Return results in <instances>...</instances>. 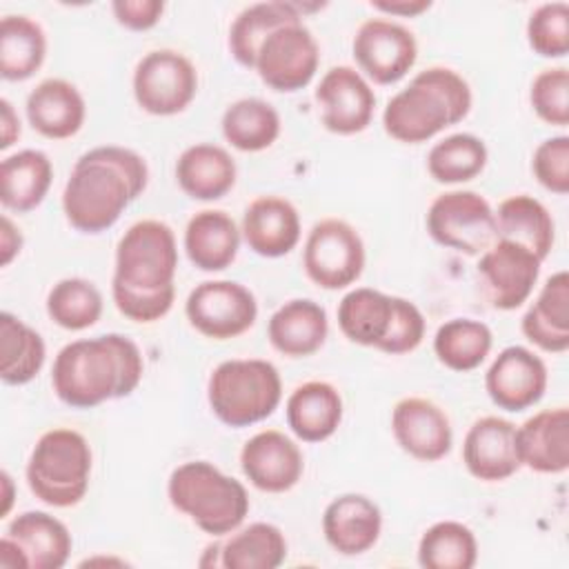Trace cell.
Returning a JSON list of instances; mask_svg holds the SVG:
<instances>
[{"label":"cell","mask_w":569,"mask_h":569,"mask_svg":"<svg viewBox=\"0 0 569 569\" xmlns=\"http://www.w3.org/2000/svg\"><path fill=\"white\" fill-rule=\"evenodd\" d=\"M178 249L169 224L140 220L116 247L111 296L122 316L133 322L160 320L173 305Z\"/></svg>","instance_id":"obj_1"},{"label":"cell","mask_w":569,"mask_h":569,"mask_svg":"<svg viewBox=\"0 0 569 569\" xmlns=\"http://www.w3.org/2000/svg\"><path fill=\"white\" fill-rule=\"evenodd\" d=\"M147 180L149 169L140 153L113 144L89 149L76 160L64 184V216L82 233L107 231L144 191Z\"/></svg>","instance_id":"obj_2"},{"label":"cell","mask_w":569,"mask_h":569,"mask_svg":"<svg viewBox=\"0 0 569 569\" xmlns=\"http://www.w3.org/2000/svg\"><path fill=\"white\" fill-rule=\"evenodd\" d=\"M144 371L138 345L120 333L64 345L51 369L56 396L76 409H91L111 398L129 396Z\"/></svg>","instance_id":"obj_3"},{"label":"cell","mask_w":569,"mask_h":569,"mask_svg":"<svg viewBox=\"0 0 569 569\" xmlns=\"http://www.w3.org/2000/svg\"><path fill=\"white\" fill-rule=\"evenodd\" d=\"M469 109L467 80L449 67H429L387 102L382 124L391 138L416 144L460 122Z\"/></svg>","instance_id":"obj_4"},{"label":"cell","mask_w":569,"mask_h":569,"mask_svg":"<svg viewBox=\"0 0 569 569\" xmlns=\"http://www.w3.org/2000/svg\"><path fill=\"white\" fill-rule=\"evenodd\" d=\"M167 493L178 511L211 536L236 531L249 513V496L242 482L207 460L176 467L169 476Z\"/></svg>","instance_id":"obj_5"},{"label":"cell","mask_w":569,"mask_h":569,"mask_svg":"<svg viewBox=\"0 0 569 569\" xmlns=\"http://www.w3.org/2000/svg\"><path fill=\"white\" fill-rule=\"evenodd\" d=\"M207 398L224 425L247 427L276 411L282 398V380L269 360L233 358L211 371Z\"/></svg>","instance_id":"obj_6"},{"label":"cell","mask_w":569,"mask_h":569,"mask_svg":"<svg viewBox=\"0 0 569 569\" xmlns=\"http://www.w3.org/2000/svg\"><path fill=\"white\" fill-rule=\"evenodd\" d=\"M91 476V447L73 429H51L42 433L27 462L29 489L44 505L73 507L87 489Z\"/></svg>","instance_id":"obj_7"},{"label":"cell","mask_w":569,"mask_h":569,"mask_svg":"<svg viewBox=\"0 0 569 569\" xmlns=\"http://www.w3.org/2000/svg\"><path fill=\"white\" fill-rule=\"evenodd\" d=\"M429 236L453 251L476 256L496 242V216L476 191H447L427 211Z\"/></svg>","instance_id":"obj_8"},{"label":"cell","mask_w":569,"mask_h":569,"mask_svg":"<svg viewBox=\"0 0 569 569\" xmlns=\"http://www.w3.org/2000/svg\"><path fill=\"white\" fill-rule=\"evenodd\" d=\"M302 264L307 276L322 289H345L356 282L365 267L360 233L345 220L325 218L307 236Z\"/></svg>","instance_id":"obj_9"},{"label":"cell","mask_w":569,"mask_h":569,"mask_svg":"<svg viewBox=\"0 0 569 569\" xmlns=\"http://www.w3.org/2000/svg\"><path fill=\"white\" fill-rule=\"evenodd\" d=\"M198 91L193 62L173 49L149 51L133 71L136 102L153 116H173L189 107Z\"/></svg>","instance_id":"obj_10"},{"label":"cell","mask_w":569,"mask_h":569,"mask_svg":"<svg viewBox=\"0 0 569 569\" xmlns=\"http://www.w3.org/2000/svg\"><path fill=\"white\" fill-rule=\"evenodd\" d=\"M320 49L302 22H289L271 31L258 47L253 69L276 91H298L318 71Z\"/></svg>","instance_id":"obj_11"},{"label":"cell","mask_w":569,"mask_h":569,"mask_svg":"<svg viewBox=\"0 0 569 569\" xmlns=\"http://www.w3.org/2000/svg\"><path fill=\"white\" fill-rule=\"evenodd\" d=\"M184 313L196 331L213 340H227L251 329L258 316L253 293L236 280L200 282L187 298Z\"/></svg>","instance_id":"obj_12"},{"label":"cell","mask_w":569,"mask_h":569,"mask_svg":"<svg viewBox=\"0 0 569 569\" xmlns=\"http://www.w3.org/2000/svg\"><path fill=\"white\" fill-rule=\"evenodd\" d=\"M353 58L373 82L391 84L416 64L418 44L405 24L371 18L353 36Z\"/></svg>","instance_id":"obj_13"},{"label":"cell","mask_w":569,"mask_h":569,"mask_svg":"<svg viewBox=\"0 0 569 569\" xmlns=\"http://www.w3.org/2000/svg\"><path fill=\"white\" fill-rule=\"evenodd\" d=\"M540 262L529 249L496 238V242L482 251L478 273L487 298L496 309H518L533 291L540 276Z\"/></svg>","instance_id":"obj_14"},{"label":"cell","mask_w":569,"mask_h":569,"mask_svg":"<svg viewBox=\"0 0 569 569\" xmlns=\"http://www.w3.org/2000/svg\"><path fill=\"white\" fill-rule=\"evenodd\" d=\"M316 102L320 107V120L325 129L351 136L369 127L376 96L369 82L347 64L331 67L318 89H316Z\"/></svg>","instance_id":"obj_15"},{"label":"cell","mask_w":569,"mask_h":569,"mask_svg":"<svg viewBox=\"0 0 569 569\" xmlns=\"http://www.w3.org/2000/svg\"><path fill=\"white\" fill-rule=\"evenodd\" d=\"M485 387L493 405L505 411H522L536 405L547 389V367L527 347L502 349L485 376Z\"/></svg>","instance_id":"obj_16"},{"label":"cell","mask_w":569,"mask_h":569,"mask_svg":"<svg viewBox=\"0 0 569 569\" xmlns=\"http://www.w3.org/2000/svg\"><path fill=\"white\" fill-rule=\"evenodd\" d=\"M240 467L256 489L282 493L298 485L305 471V458L289 436L278 429H264L244 442Z\"/></svg>","instance_id":"obj_17"},{"label":"cell","mask_w":569,"mask_h":569,"mask_svg":"<svg viewBox=\"0 0 569 569\" xmlns=\"http://www.w3.org/2000/svg\"><path fill=\"white\" fill-rule=\"evenodd\" d=\"M396 442L413 458L433 462L451 451L453 433L447 413L427 398H402L391 413Z\"/></svg>","instance_id":"obj_18"},{"label":"cell","mask_w":569,"mask_h":569,"mask_svg":"<svg viewBox=\"0 0 569 569\" xmlns=\"http://www.w3.org/2000/svg\"><path fill=\"white\" fill-rule=\"evenodd\" d=\"M462 460L469 473L478 480H507L520 469L516 425L498 416H485L476 420L465 436Z\"/></svg>","instance_id":"obj_19"},{"label":"cell","mask_w":569,"mask_h":569,"mask_svg":"<svg viewBox=\"0 0 569 569\" xmlns=\"http://www.w3.org/2000/svg\"><path fill=\"white\" fill-rule=\"evenodd\" d=\"M520 465L538 473H562L569 467V411L542 409L516 427Z\"/></svg>","instance_id":"obj_20"},{"label":"cell","mask_w":569,"mask_h":569,"mask_svg":"<svg viewBox=\"0 0 569 569\" xmlns=\"http://www.w3.org/2000/svg\"><path fill=\"white\" fill-rule=\"evenodd\" d=\"M382 513L373 500L362 493H342L333 498L322 513L327 542L342 556L369 551L380 536Z\"/></svg>","instance_id":"obj_21"},{"label":"cell","mask_w":569,"mask_h":569,"mask_svg":"<svg viewBox=\"0 0 569 569\" xmlns=\"http://www.w3.org/2000/svg\"><path fill=\"white\" fill-rule=\"evenodd\" d=\"M242 236L253 253L280 258L300 240V216L289 200L260 196L244 209Z\"/></svg>","instance_id":"obj_22"},{"label":"cell","mask_w":569,"mask_h":569,"mask_svg":"<svg viewBox=\"0 0 569 569\" xmlns=\"http://www.w3.org/2000/svg\"><path fill=\"white\" fill-rule=\"evenodd\" d=\"M84 113V98L62 78H47L27 96V118L44 138H71L80 131Z\"/></svg>","instance_id":"obj_23"},{"label":"cell","mask_w":569,"mask_h":569,"mask_svg":"<svg viewBox=\"0 0 569 569\" xmlns=\"http://www.w3.org/2000/svg\"><path fill=\"white\" fill-rule=\"evenodd\" d=\"M267 331L273 349L289 358H305L325 345L327 311L309 298H296L273 311Z\"/></svg>","instance_id":"obj_24"},{"label":"cell","mask_w":569,"mask_h":569,"mask_svg":"<svg viewBox=\"0 0 569 569\" xmlns=\"http://www.w3.org/2000/svg\"><path fill=\"white\" fill-rule=\"evenodd\" d=\"M342 420V398L325 380L298 385L287 400V425L305 442H322Z\"/></svg>","instance_id":"obj_25"},{"label":"cell","mask_w":569,"mask_h":569,"mask_svg":"<svg viewBox=\"0 0 569 569\" xmlns=\"http://www.w3.org/2000/svg\"><path fill=\"white\" fill-rule=\"evenodd\" d=\"M238 247L240 231L229 213L220 209H202L189 218L184 229V249L198 269H227L236 260Z\"/></svg>","instance_id":"obj_26"},{"label":"cell","mask_w":569,"mask_h":569,"mask_svg":"<svg viewBox=\"0 0 569 569\" xmlns=\"http://www.w3.org/2000/svg\"><path fill=\"white\" fill-rule=\"evenodd\" d=\"M176 180L193 200H218L236 184V162L218 144H191L176 162Z\"/></svg>","instance_id":"obj_27"},{"label":"cell","mask_w":569,"mask_h":569,"mask_svg":"<svg viewBox=\"0 0 569 569\" xmlns=\"http://www.w3.org/2000/svg\"><path fill=\"white\" fill-rule=\"evenodd\" d=\"M522 333L545 351L569 349V273H553L522 316Z\"/></svg>","instance_id":"obj_28"},{"label":"cell","mask_w":569,"mask_h":569,"mask_svg":"<svg viewBox=\"0 0 569 569\" xmlns=\"http://www.w3.org/2000/svg\"><path fill=\"white\" fill-rule=\"evenodd\" d=\"M325 4H302V2H256L238 13L229 29L231 56L242 64L253 69L260 42L282 24L302 22V13Z\"/></svg>","instance_id":"obj_29"},{"label":"cell","mask_w":569,"mask_h":569,"mask_svg":"<svg viewBox=\"0 0 569 569\" xmlns=\"http://www.w3.org/2000/svg\"><path fill=\"white\" fill-rule=\"evenodd\" d=\"M496 236L529 249L538 260H545L553 247V218L547 207L533 196H509L498 204Z\"/></svg>","instance_id":"obj_30"},{"label":"cell","mask_w":569,"mask_h":569,"mask_svg":"<svg viewBox=\"0 0 569 569\" xmlns=\"http://www.w3.org/2000/svg\"><path fill=\"white\" fill-rule=\"evenodd\" d=\"M7 536H11L27 553L29 569H60L69 560L73 540L64 522L44 511H24L16 516Z\"/></svg>","instance_id":"obj_31"},{"label":"cell","mask_w":569,"mask_h":569,"mask_svg":"<svg viewBox=\"0 0 569 569\" xmlns=\"http://www.w3.org/2000/svg\"><path fill=\"white\" fill-rule=\"evenodd\" d=\"M53 178V167L47 153L38 149H22L7 156L0 164V202L4 209L24 213L36 209Z\"/></svg>","instance_id":"obj_32"},{"label":"cell","mask_w":569,"mask_h":569,"mask_svg":"<svg viewBox=\"0 0 569 569\" xmlns=\"http://www.w3.org/2000/svg\"><path fill=\"white\" fill-rule=\"evenodd\" d=\"M393 313V296L358 287L338 305L340 331L356 345L376 347L385 340Z\"/></svg>","instance_id":"obj_33"},{"label":"cell","mask_w":569,"mask_h":569,"mask_svg":"<svg viewBox=\"0 0 569 569\" xmlns=\"http://www.w3.org/2000/svg\"><path fill=\"white\" fill-rule=\"evenodd\" d=\"M42 336L9 311L0 313V378L4 385H27L44 365Z\"/></svg>","instance_id":"obj_34"},{"label":"cell","mask_w":569,"mask_h":569,"mask_svg":"<svg viewBox=\"0 0 569 569\" xmlns=\"http://www.w3.org/2000/svg\"><path fill=\"white\" fill-rule=\"evenodd\" d=\"M47 56L42 27L29 16H4L0 22V76L4 80L31 78Z\"/></svg>","instance_id":"obj_35"},{"label":"cell","mask_w":569,"mask_h":569,"mask_svg":"<svg viewBox=\"0 0 569 569\" xmlns=\"http://www.w3.org/2000/svg\"><path fill=\"white\" fill-rule=\"evenodd\" d=\"M222 136L240 151H262L280 136V116L267 100H236L222 113Z\"/></svg>","instance_id":"obj_36"},{"label":"cell","mask_w":569,"mask_h":569,"mask_svg":"<svg viewBox=\"0 0 569 569\" xmlns=\"http://www.w3.org/2000/svg\"><path fill=\"white\" fill-rule=\"evenodd\" d=\"M284 558V533L269 522H253L220 545V565L227 569H276Z\"/></svg>","instance_id":"obj_37"},{"label":"cell","mask_w":569,"mask_h":569,"mask_svg":"<svg viewBox=\"0 0 569 569\" xmlns=\"http://www.w3.org/2000/svg\"><path fill=\"white\" fill-rule=\"evenodd\" d=\"M491 329L471 318H453L438 327L433 338V351L438 360L453 371H471L491 351Z\"/></svg>","instance_id":"obj_38"},{"label":"cell","mask_w":569,"mask_h":569,"mask_svg":"<svg viewBox=\"0 0 569 569\" xmlns=\"http://www.w3.org/2000/svg\"><path fill=\"white\" fill-rule=\"evenodd\" d=\"M476 560V536L469 527L456 520L431 525L418 542V562L425 569H471Z\"/></svg>","instance_id":"obj_39"},{"label":"cell","mask_w":569,"mask_h":569,"mask_svg":"<svg viewBox=\"0 0 569 569\" xmlns=\"http://www.w3.org/2000/svg\"><path fill=\"white\" fill-rule=\"evenodd\" d=\"M487 164V147L473 133H453L436 142L427 156V169L436 182L453 184L476 178Z\"/></svg>","instance_id":"obj_40"},{"label":"cell","mask_w":569,"mask_h":569,"mask_svg":"<svg viewBox=\"0 0 569 569\" xmlns=\"http://www.w3.org/2000/svg\"><path fill=\"white\" fill-rule=\"evenodd\" d=\"M49 318L69 331H82L98 322L102 313V293L84 278H64L47 296Z\"/></svg>","instance_id":"obj_41"},{"label":"cell","mask_w":569,"mask_h":569,"mask_svg":"<svg viewBox=\"0 0 569 569\" xmlns=\"http://www.w3.org/2000/svg\"><path fill=\"white\" fill-rule=\"evenodd\" d=\"M529 47L545 58H562L569 51V4L545 2L536 7L527 22Z\"/></svg>","instance_id":"obj_42"},{"label":"cell","mask_w":569,"mask_h":569,"mask_svg":"<svg viewBox=\"0 0 569 569\" xmlns=\"http://www.w3.org/2000/svg\"><path fill=\"white\" fill-rule=\"evenodd\" d=\"M529 98L540 120L553 127L569 124V73L565 67L540 71L531 82Z\"/></svg>","instance_id":"obj_43"},{"label":"cell","mask_w":569,"mask_h":569,"mask_svg":"<svg viewBox=\"0 0 569 569\" xmlns=\"http://www.w3.org/2000/svg\"><path fill=\"white\" fill-rule=\"evenodd\" d=\"M531 169L545 189L565 196L569 191V138L553 136L542 140L533 151Z\"/></svg>","instance_id":"obj_44"},{"label":"cell","mask_w":569,"mask_h":569,"mask_svg":"<svg viewBox=\"0 0 569 569\" xmlns=\"http://www.w3.org/2000/svg\"><path fill=\"white\" fill-rule=\"evenodd\" d=\"M422 338H425V316L420 313V309L413 302L393 296V313H391L389 331L385 340L378 345V349L391 356H400V353L413 351L422 342Z\"/></svg>","instance_id":"obj_45"},{"label":"cell","mask_w":569,"mask_h":569,"mask_svg":"<svg viewBox=\"0 0 569 569\" xmlns=\"http://www.w3.org/2000/svg\"><path fill=\"white\" fill-rule=\"evenodd\" d=\"M111 11L116 16V20L133 31H144L151 29L162 11H164V2L160 0H116L111 4Z\"/></svg>","instance_id":"obj_46"},{"label":"cell","mask_w":569,"mask_h":569,"mask_svg":"<svg viewBox=\"0 0 569 569\" xmlns=\"http://www.w3.org/2000/svg\"><path fill=\"white\" fill-rule=\"evenodd\" d=\"M22 249V233L20 229L9 220V216H2L0 220V264L7 267Z\"/></svg>","instance_id":"obj_47"},{"label":"cell","mask_w":569,"mask_h":569,"mask_svg":"<svg viewBox=\"0 0 569 569\" xmlns=\"http://www.w3.org/2000/svg\"><path fill=\"white\" fill-rule=\"evenodd\" d=\"M20 138V120L7 98L0 100V149H9Z\"/></svg>","instance_id":"obj_48"},{"label":"cell","mask_w":569,"mask_h":569,"mask_svg":"<svg viewBox=\"0 0 569 569\" xmlns=\"http://www.w3.org/2000/svg\"><path fill=\"white\" fill-rule=\"evenodd\" d=\"M371 4L378 11H385L391 16H405V18L420 16L422 11H427L431 7L429 0H373Z\"/></svg>","instance_id":"obj_49"},{"label":"cell","mask_w":569,"mask_h":569,"mask_svg":"<svg viewBox=\"0 0 569 569\" xmlns=\"http://www.w3.org/2000/svg\"><path fill=\"white\" fill-rule=\"evenodd\" d=\"M0 567H4V569H29V558H27L24 549L7 533L0 540Z\"/></svg>","instance_id":"obj_50"},{"label":"cell","mask_w":569,"mask_h":569,"mask_svg":"<svg viewBox=\"0 0 569 569\" xmlns=\"http://www.w3.org/2000/svg\"><path fill=\"white\" fill-rule=\"evenodd\" d=\"M0 482H2V509H0V516H7V511H9V507H11V496H13V491H11V476L7 473V471H2L0 473Z\"/></svg>","instance_id":"obj_51"}]
</instances>
